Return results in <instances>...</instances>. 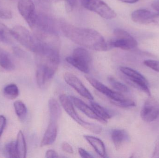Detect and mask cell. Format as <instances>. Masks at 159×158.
<instances>
[{
	"instance_id": "1",
	"label": "cell",
	"mask_w": 159,
	"mask_h": 158,
	"mask_svg": "<svg viewBox=\"0 0 159 158\" xmlns=\"http://www.w3.org/2000/svg\"><path fill=\"white\" fill-rule=\"evenodd\" d=\"M61 28L66 37L80 46L97 51L110 49L108 42L95 30L76 27L67 23H61Z\"/></svg>"
},
{
	"instance_id": "2",
	"label": "cell",
	"mask_w": 159,
	"mask_h": 158,
	"mask_svg": "<svg viewBox=\"0 0 159 158\" xmlns=\"http://www.w3.org/2000/svg\"><path fill=\"white\" fill-rule=\"evenodd\" d=\"M113 34L115 38L108 42L110 49L116 47L129 51L137 47L136 40L126 31L116 28L114 30Z\"/></svg>"
},
{
	"instance_id": "3",
	"label": "cell",
	"mask_w": 159,
	"mask_h": 158,
	"mask_svg": "<svg viewBox=\"0 0 159 158\" xmlns=\"http://www.w3.org/2000/svg\"><path fill=\"white\" fill-rule=\"evenodd\" d=\"M68 63L85 73L90 71V66L92 62L90 54L86 49L81 47L75 48L72 56L66 58Z\"/></svg>"
},
{
	"instance_id": "4",
	"label": "cell",
	"mask_w": 159,
	"mask_h": 158,
	"mask_svg": "<svg viewBox=\"0 0 159 158\" xmlns=\"http://www.w3.org/2000/svg\"><path fill=\"white\" fill-rule=\"evenodd\" d=\"M10 30L13 38L26 49L34 52L39 41L33 33L21 26H15Z\"/></svg>"
},
{
	"instance_id": "5",
	"label": "cell",
	"mask_w": 159,
	"mask_h": 158,
	"mask_svg": "<svg viewBox=\"0 0 159 158\" xmlns=\"http://www.w3.org/2000/svg\"><path fill=\"white\" fill-rule=\"evenodd\" d=\"M81 2L85 8L106 19H112L116 16L115 11L102 0H81Z\"/></svg>"
},
{
	"instance_id": "6",
	"label": "cell",
	"mask_w": 159,
	"mask_h": 158,
	"mask_svg": "<svg viewBox=\"0 0 159 158\" xmlns=\"http://www.w3.org/2000/svg\"><path fill=\"white\" fill-rule=\"evenodd\" d=\"M120 70L134 86L150 96L149 83L141 73L128 67H120Z\"/></svg>"
},
{
	"instance_id": "7",
	"label": "cell",
	"mask_w": 159,
	"mask_h": 158,
	"mask_svg": "<svg viewBox=\"0 0 159 158\" xmlns=\"http://www.w3.org/2000/svg\"><path fill=\"white\" fill-rule=\"evenodd\" d=\"M85 78L94 89L110 98V102L114 105L125 102L129 99L120 93L112 91L91 76L86 75Z\"/></svg>"
},
{
	"instance_id": "8",
	"label": "cell",
	"mask_w": 159,
	"mask_h": 158,
	"mask_svg": "<svg viewBox=\"0 0 159 158\" xmlns=\"http://www.w3.org/2000/svg\"><path fill=\"white\" fill-rule=\"evenodd\" d=\"M17 7L20 15L32 28L34 26L37 14L32 0H19Z\"/></svg>"
},
{
	"instance_id": "9",
	"label": "cell",
	"mask_w": 159,
	"mask_h": 158,
	"mask_svg": "<svg viewBox=\"0 0 159 158\" xmlns=\"http://www.w3.org/2000/svg\"><path fill=\"white\" fill-rule=\"evenodd\" d=\"M134 22L143 25H154L159 26V13L151 12L144 9L135 10L131 14Z\"/></svg>"
},
{
	"instance_id": "10",
	"label": "cell",
	"mask_w": 159,
	"mask_h": 158,
	"mask_svg": "<svg viewBox=\"0 0 159 158\" xmlns=\"http://www.w3.org/2000/svg\"><path fill=\"white\" fill-rule=\"evenodd\" d=\"M159 116V103L153 97H149L144 103L141 111L142 119L150 122L157 119Z\"/></svg>"
},
{
	"instance_id": "11",
	"label": "cell",
	"mask_w": 159,
	"mask_h": 158,
	"mask_svg": "<svg viewBox=\"0 0 159 158\" xmlns=\"http://www.w3.org/2000/svg\"><path fill=\"white\" fill-rule=\"evenodd\" d=\"M64 79L68 84L74 89L80 96L89 100H93V96L89 91L74 74L66 72L64 74Z\"/></svg>"
},
{
	"instance_id": "12",
	"label": "cell",
	"mask_w": 159,
	"mask_h": 158,
	"mask_svg": "<svg viewBox=\"0 0 159 158\" xmlns=\"http://www.w3.org/2000/svg\"><path fill=\"white\" fill-rule=\"evenodd\" d=\"M59 100L61 106L67 114L82 127L85 121L83 120L77 114L70 97L67 95L61 94L59 96Z\"/></svg>"
},
{
	"instance_id": "13",
	"label": "cell",
	"mask_w": 159,
	"mask_h": 158,
	"mask_svg": "<svg viewBox=\"0 0 159 158\" xmlns=\"http://www.w3.org/2000/svg\"><path fill=\"white\" fill-rule=\"evenodd\" d=\"M70 97L73 105L89 117L93 119L96 120L104 124H106L107 123L96 115L91 107H90L89 106L82 100L75 96H70Z\"/></svg>"
},
{
	"instance_id": "14",
	"label": "cell",
	"mask_w": 159,
	"mask_h": 158,
	"mask_svg": "<svg viewBox=\"0 0 159 158\" xmlns=\"http://www.w3.org/2000/svg\"><path fill=\"white\" fill-rule=\"evenodd\" d=\"M57 135V122L50 121L41 143V147L52 144L56 141Z\"/></svg>"
},
{
	"instance_id": "15",
	"label": "cell",
	"mask_w": 159,
	"mask_h": 158,
	"mask_svg": "<svg viewBox=\"0 0 159 158\" xmlns=\"http://www.w3.org/2000/svg\"><path fill=\"white\" fill-rule=\"evenodd\" d=\"M111 138L116 149L118 150L125 143L130 141V136L125 130L114 129L111 133Z\"/></svg>"
},
{
	"instance_id": "16",
	"label": "cell",
	"mask_w": 159,
	"mask_h": 158,
	"mask_svg": "<svg viewBox=\"0 0 159 158\" xmlns=\"http://www.w3.org/2000/svg\"><path fill=\"white\" fill-rule=\"evenodd\" d=\"M85 140L92 146L99 156L103 158L106 157V150L104 144L99 138L90 135H84Z\"/></svg>"
},
{
	"instance_id": "17",
	"label": "cell",
	"mask_w": 159,
	"mask_h": 158,
	"mask_svg": "<svg viewBox=\"0 0 159 158\" xmlns=\"http://www.w3.org/2000/svg\"><path fill=\"white\" fill-rule=\"evenodd\" d=\"M48 104L50 114V121L57 122L61 114L60 105L55 98H50L48 101Z\"/></svg>"
},
{
	"instance_id": "18",
	"label": "cell",
	"mask_w": 159,
	"mask_h": 158,
	"mask_svg": "<svg viewBox=\"0 0 159 158\" xmlns=\"http://www.w3.org/2000/svg\"><path fill=\"white\" fill-rule=\"evenodd\" d=\"M0 66L8 71L14 70L15 65L9 54L0 47Z\"/></svg>"
},
{
	"instance_id": "19",
	"label": "cell",
	"mask_w": 159,
	"mask_h": 158,
	"mask_svg": "<svg viewBox=\"0 0 159 158\" xmlns=\"http://www.w3.org/2000/svg\"><path fill=\"white\" fill-rule=\"evenodd\" d=\"M16 147L18 154L19 158H26L27 155V147L24 135L21 130L18 133Z\"/></svg>"
},
{
	"instance_id": "20",
	"label": "cell",
	"mask_w": 159,
	"mask_h": 158,
	"mask_svg": "<svg viewBox=\"0 0 159 158\" xmlns=\"http://www.w3.org/2000/svg\"><path fill=\"white\" fill-rule=\"evenodd\" d=\"M90 105L96 115L106 122H107V120L112 117V115L108 110L96 102H91Z\"/></svg>"
},
{
	"instance_id": "21",
	"label": "cell",
	"mask_w": 159,
	"mask_h": 158,
	"mask_svg": "<svg viewBox=\"0 0 159 158\" xmlns=\"http://www.w3.org/2000/svg\"><path fill=\"white\" fill-rule=\"evenodd\" d=\"M36 80L37 85L40 88L44 86L48 81L45 67L43 64H39L36 71Z\"/></svg>"
},
{
	"instance_id": "22",
	"label": "cell",
	"mask_w": 159,
	"mask_h": 158,
	"mask_svg": "<svg viewBox=\"0 0 159 158\" xmlns=\"http://www.w3.org/2000/svg\"><path fill=\"white\" fill-rule=\"evenodd\" d=\"M3 93L7 98L14 99L18 96L19 91L16 84L12 83L7 85L4 88Z\"/></svg>"
},
{
	"instance_id": "23",
	"label": "cell",
	"mask_w": 159,
	"mask_h": 158,
	"mask_svg": "<svg viewBox=\"0 0 159 158\" xmlns=\"http://www.w3.org/2000/svg\"><path fill=\"white\" fill-rule=\"evenodd\" d=\"M14 106L18 117L20 120H23L26 117L27 113V109L25 104L22 101L17 100L14 103Z\"/></svg>"
},
{
	"instance_id": "24",
	"label": "cell",
	"mask_w": 159,
	"mask_h": 158,
	"mask_svg": "<svg viewBox=\"0 0 159 158\" xmlns=\"http://www.w3.org/2000/svg\"><path fill=\"white\" fill-rule=\"evenodd\" d=\"M12 38L10 29L4 24L0 23V41L8 43L11 42Z\"/></svg>"
},
{
	"instance_id": "25",
	"label": "cell",
	"mask_w": 159,
	"mask_h": 158,
	"mask_svg": "<svg viewBox=\"0 0 159 158\" xmlns=\"http://www.w3.org/2000/svg\"><path fill=\"white\" fill-rule=\"evenodd\" d=\"M5 154L9 158H19L16 142H11L7 144L5 147Z\"/></svg>"
},
{
	"instance_id": "26",
	"label": "cell",
	"mask_w": 159,
	"mask_h": 158,
	"mask_svg": "<svg viewBox=\"0 0 159 158\" xmlns=\"http://www.w3.org/2000/svg\"><path fill=\"white\" fill-rule=\"evenodd\" d=\"M108 82L109 83L111 86L116 89L117 91L121 92L127 93L129 92V88L126 85L121 83L120 82L116 80L115 78L109 76L107 78Z\"/></svg>"
},
{
	"instance_id": "27",
	"label": "cell",
	"mask_w": 159,
	"mask_h": 158,
	"mask_svg": "<svg viewBox=\"0 0 159 158\" xmlns=\"http://www.w3.org/2000/svg\"><path fill=\"white\" fill-rule=\"evenodd\" d=\"M144 65L149 68L159 72V61L155 60H146L143 62Z\"/></svg>"
},
{
	"instance_id": "28",
	"label": "cell",
	"mask_w": 159,
	"mask_h": 158,
	"mask_svg": "<svg viewBox=\"0 0 159 158\" xmlns=\"http://www.w3.org/2000/svg\"><path fill=\"white\" fill-rule=\"evenodd\" d=\"M13 16L12 12L8 9L0 8V18L2 19H11Z\"/></svg>"
},
{
	"instance_id": "29",
	"label": "cell",
	"mask_w": 159,
	"mask_h": 158,
	"mask_svg": "<svg viewBox=\"0 0 159 158\" xmlns=\"http://www.w3.org/2000/svg\"><path fill=\"white\" fill-rule=\"evenodd\" d=\"M62 150L69 154H72L74 153V150L71 146L67 142H63L61 145Z\"/></svg>"
},
{
	"instance_id": "30",
	"label": "cell",
	"mask_w": 159,
	"mask_h": 158,
	"mask_svg": "<svg viewBox=\"0 0 159 158\" xmlns=\"http://www.w3.org/2000/svg\"><path fill=\"white\" fill-rule=\"evenodd\" d=\"M36 3L38 6L43 9L47 10L49 7V0H35Z\"/></svg>"
},
{
	"instance_id": "31",
	"label": "cell",
	"mask_w": 159,
	"mask_h": 158,
	"mask_svg": "<svg viewBox=\"0 0 159 158\" xmlns=\"http://www.w3.org/2000/svg\"><path fill=\"white\" fill-rule=\"evenodd\" d=\"M6 118L2 115L0 116V138L4 130L6 125Z\"/></svg>"
},
{
	"instance_id": "32",
	"label": "cell",
	"mask_w": 159,
	"mask_h": 158,
	"mask_svg": "<svg viewBox=\"0 0 159 158\" xmlns=\"http://www.w3.org/2000/svg\"><path fill=\"white\" fill-rule=\"evenodd\" d=\"M78 152H79L80 156L82 158H91L93 157L91 154H90L89 152H87L83 148H78Z\"/></svg>"
},
{
	"instance_id": "33",
	"label": "cell",
	"mask_w": 159,
	"mask_h": 158,
	"mask_svg": "<svg viewBox=\"0 0 159 158\" xmlns=\"http://www.w3.org/2000/svg\"><path fill=\"white\" fill-rule=\"evenodd\" d=\"M57 153L53 149H49L46 153V157L47 158L58 157Z\"/></svg>"
},
{
	"instance_id": "34",
	"label": "cell",
	"mask_w": 159,
	"mask_h": 158,
	"mask_svg": "<svg viewBox=\"0 0 159 158\" xmlns=\"http://www.w3.org/2000/svg\"><path fill=\"white\" fill-rule=\"evenodd\" d=\"M13 52L15 55L19 57H22L24 55V52L20 48H18V47H15L13 49Z\"/></svg>"
},
{
	"instance_id": "35",
	"label": "cell",
	"mask_w": 159,
	"mask_h": 158,
	"mask_svg": "<svg viewBox=\"0 0 159 158\" xmlns=\"http://www.w3.org/2000/svg\"><path fill=\"white\" fill-rule=\"evenodd\" d=\"M151 6L156 11H157L159 13V1L155 2L151 4Z\"/></svg>"
},
{
	"instance_id": "36",
	"label": "cell",
	"mask_w": 159,
	"mask_h": 158,
	"mask_svg": "<svg viewBox=\"0 0 159 158\" xmlns=\"http://www.w3.org/2000/svg\"><path fill=\"white\" fill-rule=\"evenodd\" d=\"M118 1L122 2L132 4L137 2L140 1V0H118Z\"/></svg>"
},
{
	"instance_id": "37",
	"label": "cell",
	"mask_w": 159,
	"mask_h": 158,
	"mask_svg": "<svg viewBox=\"0 0 159 158\" xmlns=\"http://www.w3.org/2000/svg\"><path fill=\"white\" fill-rule=\"evenodd\" d=\"M50 2H57L59 1H61V0H49Z\"/></svg>"
}]
</instances>
